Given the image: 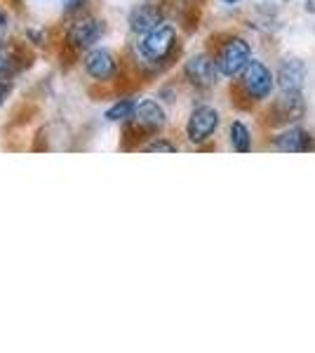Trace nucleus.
<instances>
[{"label": "nucleus", "instance_id": "nucleus-19", "mask_svg": "<svg viewBox=\"0 0 315 353\" xmlns=\"http://www.w3.org/2000/svg\"><path fill=\"white\" fill-rule=\"evenodd\" d=\"M3 90H5V85L0 83V101H3Z\"/></svg>", "mask_w": 315, "mask_h": 353}, {"label": "nucleus", "instance_id": "nucleus-8", "mask_svg": "<svg viewBox=\"0 0 315 353\" xmlns=\"http://www.w3.org/2000/svg\"><path fill=\"white\" fill-rule=\"evenodd\" d=\"M303 81H306V66L301 59L289 57L278 68V88L280 92H301Z\"/></svg>", "mask_w": 315, "mask_h": 353}, {"label": "nucleus", "instance_id": "nucleus-18", "mask_svg": "<svg viewBox=\"0 0 315 353\" xmlns=\"http://www.w3.org/2000/svg\"><path fill=\"white\" fill-rule=\"evenodd\" d=\"M64 3H66L68 10H76V8H80V3H83V0H64Z\"/></svg>", "mask_w": 315, "mask_h": 353}, {"label": "nucleus", "instance_id": "nucleus-11", "mask_svg": "<svg viewBox=\"0 0 315 353\" xmlns=\"http://www.w3.org/2000/svg\"><path fill=\"white\" fill-rule=\"evenodd\" d=\"M160 24H163V10L158 5H139L130 14V26L134 33H144L146 36V33H151Z\"/></svg>", "mask_w": 315, "mask_h": 353}, {"label": "nucleus", "instance_id": "nucleus-17", "mask_svg": "<svg viewBox=\"0 0 315 353\" xmlns=\"http://www.w3.org/2000/svg\"><path fill=\"white\" fill-rule=\"evenodd\" d=\"M5 33H8V19H5V14H0V43H3Z\"/></svg>", "mask_w": 315, "mask_h": 353}, {"label": "nucleus", "instance_id": "nucleus-4", "mask_svg": "<svg viewBox=\"0 0 315 353\" xmlns=\"http://www.w3.org/2000/svg\"><path fill=\"white\" fill-rule=\"evenodd\" d=\"M184 76L186 81L198 90H210L216 83L219 76V68H216V59L210 54H196L186 61L184 66Z\"/></svg>", "mask_w": 315, "mask_h": 353}, {"label": "nucleus", "instance_id": "nucleus-6", "mask_svg": "<svg viewBox=\"0 0 315 353\" xmlns=\"http://www.w3.org/2000/svg\"><path fill=\"white\" fill-rule=\"evenodd\" d=\"M216 128H219V113L212 106H198L191 113V118H188L186 137L193 144H203V141H207L216 132Z\"/></svg>", "mask_w": 315, "mask_h": 353}, {"label": "nucleus", "instance_id": "nucleus-9", "mask_svg": "<svg viewBox=\"0 0 315 353\" xmlns=\"http://www.w3.org/2000/svg\"><path fill=\"white\" fill-rule=\"evenodd\" d=\"M101 33V24L94 17H83V19L73 21V26L68 28V43L76 50H90L96 43Z\"/></svg>", "mask_w": 315, "mask_h": 353}, {"label": "nucleus", "instance_id": "nucleus-10", "mask_svg": "<svg viewBox=\"0 0 315 353\" xmlns=\"http://www.w3.org/2000/svg\"><path fill=\"white\" fill-rule=\"evenodd\" d=\"M116 59L108 50H92L88 57H85V71L94 78V81H111L116 76Z\"/></svg>", "mask_w": 315, "mask_h": 353}, {"label": "nucleus", "instance_id": "nucleus-20", "mask_svg": "<svg viewBox=\"0 0 315 353\" xmlns=\"http://www.w3.org/2000/svg\"><path fill=\"white\" fill-rule=\"evenodd\" d=\"M223 3H238V0H223Z\"/></svg>", "mask_w": 315, "mask_h": 353}, {"label": "nucleus", "instance_id": "nucleus-3", "mask_svg": "<svg viewBox=\"0 0 315 353\" xmlns=\"http://www.w3.org/2000/svg\"><path fill=\"white\" fill-rule=\"evenodd\" d=\"M174 45H176V31L167 24H160L151 33H146L139 50L148 61H165L174 52Z\"/></svg>", "mask_w": 315, "mask_h": 353}, {"label": "nucleus", "instance_id": "nucleus-7", "mask_svg": "<svg viewBox=\"0 0 315 353\" xmlns=\"http://www.w3.org/2000/svg\"><path fill=\"white\" fill-rule=\"evenodd\" d=\"M273 149L280 153H303V151H313L315 149V141L313 137L301 128H287L285 132L276 134L273 139Z\"/></svg>", "mask_w": 315, "mask_h": 353}, {"label": "nucleus", "instance_id": "nucleus-2", "mask_svg": "<svg viewBox=\"0 0 315 353\" xmlns=\"http://www.w3.org/2000/svg\"><path fill=\"white\" fill-rule=\"evenodd\" d=\"M240 90H243V94L250 101L259 104V101L268 99L273 92V73L268 71L263 61L250 59V64L240 73Z\"/></svg>", "mask_w": 315, "mask_h": 353}, {"label": "nucleus", "instance_id": "nucleus-15", "mask_svg": "<svg viewBox=\"0 0 315 353\" xmlns=\"http://www.w3.org/2000/svg\"><path fill=\"white\" fill-rule=\"evenodd\" d=\"M134 111H136V101L123 99V101H118L116 106H111V109L106 111V118H108V121H113V123L130 121V118H134Z\"/></svg>", "mask_w": 315, "mask_h": 353}, {"label": "nucleus", "instance_id": "nucleus-16", "mask_svg": "<svg viewBox=\"0 0 315 353\" xmlns=\"http://www.w3.org/2000/svg\"><path fill=\"white\" fill-rule=\"evenodd\" d=\"M144 151H148V153H176V144H172V141H167V139H156V141H151Z\"/></svg>", "mask_w": 315, "mask_h": 353}, {"label": "nucleus", "instance_id": "nucleus-12", "mask_svg": "<svg viewBox=\"0 0 315 353\" xmlns=\"http://www.w3.org/2000/svg\"><path fill=\"white\" fill-rule=\"evenodd\" d=\"M134 121L141 130H146V132H156V130H160L165 125V111L160 109L158 101L146 99V101H141V104H136Z\"/></svg>", "mask_w": 315, "mask_h": 353}, {"label": "nucleus", "instance_id": "nucleus-5", "mask_svg": "<svg viewBox=\"0 0 315 353\" xmlns=\"http://www.w3.org/2000/svg\"><path fill=\"white\" fill-rule=\"evenodd\" d=\"M306 116V104H303L301 92H283L271 106V125H294Z\"/></svg>", "mask_w": 315, "mask_h": 353}, {"label": "nucleus", "instance_id": "nucleus-13", "mask_svg": "<svg viewBox=\"0 0 315 353\" xmlns=\"http://www.w3.org/2000/svg\"><path fill=\"white\" fill-rule=\"evenodd\" d=\"M231 144L238 153H250L252 151V134L247 125L236 121L231 125Z\"/></svg>", "mask_w": 315, "mask_h": 353}, {"label": "nucleus", "instance_id": "nucleus-1", "mask_svg": "<svg viewBox=\"0 0 315 353\" xmlns=\"http://www.w3.org/2000/svg\"><path fill=\"white\" fill-rule=\"evenodd\" d=\"M216 68H219L221 76L226 78H236L245 71V66L252 59V48L245 38L231 36L221 43L219 52H216Z\"/></svg>", "mask_w": 315, "mask_h": 353}, {"label": "nucleus", "instance_id": "nucleus-14", "mask_svg": "<svg viewBox=\"0 0 315 353\" xmlns=\"http://www.w3.org/2000/svg\"><path fill=\"white\" fill-rule=\"evenodd\" d=\"M17 57H14V50L12 48H5V45H0V83L8 85L10 78L17 73Z\"/></svg>", "mask_w": 315, "mask_h": 353}]
</instances>
